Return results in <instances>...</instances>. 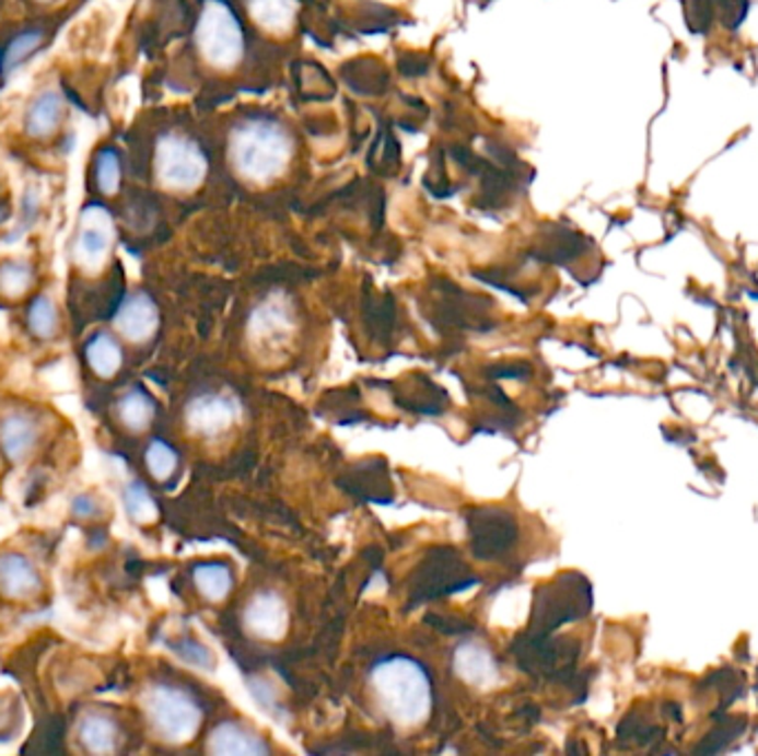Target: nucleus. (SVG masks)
<instances>
[{"mask_svg":"<svg viewBox=\"0 0 758 756\" xmlns=\"http://www.w3.org/2000/svg\"><path fill=\"white\" fill-rule=\"evenodd\" d=\"M84 356H88L92 371L98 373L101 377H114L123 367L120 345L112 338L109 333H98L96 338L88 345V349H84Z\"/></svg>","mask_w":758,"mask_h":756,"instance_id":"dca6fc26","label":"nucleus"},{"mask_svg":"<svg viewBox=\"0 0 758 756\" xmlns=\"http://www.w3.org/2000/svg\"><path fill=\"white\" fill-rule=\"evenodd\" d=\"M198 591L209 602H220L229 595L233 585V574L226 563H200L194 570Z\"/></svg>","mask_w":758,"mask_h":756,"instance_id":"f3484780","label":"nucleus"},{"mask_svg":"<svg viewBox=\"0 0 758 756\" xmlns=\"http://www.w3.org/2000/svg\"><path fill=\"white\" fill-rule=\"evenodd\" d=\"M160 322L158 306L147 293L131 295L116 315V326L131 342H147Z\"/></svg>","mask_w":758,"mask_h":756,"instance_id":"1a4fd4ad","label":"nucleus"},{"mask_svg":"<svg viewBox=\"0 0 758 756\" xmlns=\"http://www.w3.org/2000/svg\"><path fill=\"white\" fill-rule=\"evenodd\" d=\"M174 652H178L187 663H194L198 667H211L213 665L211 652L205 645L196 643V641H189V639L180 641V643L174 645Z\"/></svg>","mask_w":758,"mask_h":756,"instance_id":"cd10ccee","label":"nucleus"},{"mask_svg":"<svg viewBox=\"0 0 758 756\" xmlns=\"http://www.w3.org/2000/svg\"><path fill=\"white\" fill-rule=\"evenodd\" d=\"M40 577L30 559L16 553L0 557V593L12 600H27L38 593Z\"/></svg>","mask_w":758,"mask_h":756,"instance_id":"9d476101","label":"nucleus"},{"mask_svg":"<svg viewBox=\"0 0 758 756\" xmlns=\"http://www.w3.org/2000/svg\"><path fill=\"white\" fill-rule=\"evenodd\" d=\"M82 747L92 754H112L118 747V728L103 714H88L78 728Z\"/></svg>","mask_w":758,"mask_h":756,"instance_id":"4468645a","label":"nucleus"},{"mask_svg":"<svg viewBox=\"0 0 758 756\" xmlns=\"http://www.w3.org/2000/svg\"><path fill=\"white\" fill-rule=\"evenodd\" d=\"M32 269L25 263H8L0 267V293L8 298L23 295L32 284Z\"/></svg>","mask_w":758,"mask_h":756,"instance_id":"4be33fe9","label":"nucleus"},{"mask_svg":"<svg viewBox=\"0 0 758 756\" xmlns=\"http://www.w3.org/2000/svg\"><path fill=\"white\" fill-rule=\"evenodd\" d=\"M714 12L719 14L723 27L727 30H738L749 12V0H712Z\"/></svg>","mask_w":758,"mask_h":756,"instance_id":"393cba45","label":"nucleus"},{"mask_svg":"<svg viewBox=\"0 0 758 756\" xmlns=\"http://www.w3.org/2000/svg\"><path fill=\"white\" fill-rule=\"evenodd\" d=\"M147 466L155 479H166V477H172V473L176 470L178 455L172 446L155 440L147 449Z\"/></svg>","mask_w":758,"mask_h":756,"instance_id":"5701e85b","label":"nucleus"},{"mask_svg":"<svg viewBox=\"0 0 758 756\" xmlns=\"http://www.w3.org/2000/svg\"><path fill=\"white\" fill-rule=\"evenodd\" d=\"M248 12L258 25L273 34H282L291 27L298 0H248Z\"/></svg>","mask_w":758,"mask_h":756,"instance_id":"2eb2a0df","label":"nucleus"},{"mask_svg":"<svg viewBox=\"0 0 758 756\" xmlns=\"http://www.w3.org/2000/svg\"><path fill=\"white\" fill-rule=\"evenodd\" d=\"M244 626L265 641H278L289 628V608L278 593H260L244 610Z\"/></svg>","mask_w":758,"mask_h":756,"instance_id":"0eeeda50","label":"nucleus"},{"mask_svg":"<svg viewBox=\"0 0 758 756\" xmlns=\"http://www.w3.org/2000/svg\"><path fill=\"white\" fill-rule=\"evenodd\" d=\"M118 412H120V419L125 422V427H129L131 431H142L149 427L151 417L155 412V406L147 393L131 391L120 399Z\"/></svg>","mask_w":758,"mask_h":756,"instance_id":"6ab92c4d","label":"nucleus"},{"mask_svg":"<svg viewBox=\"0 0 758 756\" xmlns=\"http://www.w3.org/2000/svg\"><path fill=\"white\" fill-rule=\"evenodd\" d=\"M209 752L229 754V756H260V754H269V745L256 734L244 730L242 725L226 721L211 732Z\"/></svg>","mask_w":758,"mask_h":756,"instance_id":"f8f14e48","label":"nucleus"},{"mask_svg":"<svg viewBox=\"0 0 758 756\" xmlns=\"http://www.w3.org/2000/svg\"><path fill=\"white\" fill-rule=\"evenodd\" d=\"M196 38L202 56L220 69L233 67L244 49L242 27L222 0H209L200 16Z\"/></svg>","mask_w":758,"mask_h":756,"instance_id":"20e7f679","label":"nucleus"},{"mask_svg":"<svg viewBox=\"0 0 758 756\" xmlns=\"http://www.w3.org/2000/svg\"><path fill=\"white\" fill-rule=\"evenodd\" d=\"M455 672L466 684L477 688H490L499 677L492 654L479 643H462L457 648Z\"/></svg>","mask_w":758,"mask_h":756,"instance_id":"9b49d317","label":"nucleus"},{"mask_svg":"<svg viewBox=\"0 0 758 756\" xmlns=\"http://www.w3.org/2000/svg\"><path fill=\"white\" fill-rule=\"evenodd\" d=\"M231 160L246 181L267 183L278 178L291 160L287 131L271 120H248L233 131Z\"/></svg>","mask_w":758,"mask_h":756,"instance_id":"f03ea898","label":"nucleus"},{"mask_svg":"<svg viewBox=\"0 0 758 756\" xmlns=\"http://www.w3.org/2000/svg\"><path fill=\"white\" fill-rule=\"evenodd\" d=\"M36 442V424L25 415H10L0 424V446L10 460H23Z\"/></svg>","mask_w":758,"mask_h":756,"instance_id":"ddd939ff","label":"nucleus"},{"mask_svg":"<svg viewBox=\"0 0 758 756\" xmlns=\"http://www.w3.org/2000/svg\"><path fill=\"white\" fill-rule=\"evenodd\" d=\"M112 246V220L101 207H90L82 216L75 242V258L84 267H98Z\"/></svg>","mask_w":758,"mask_h":756,"instance_id":"423d86ee","label":"nucleus"},{"mask_svg":"<svg viewBox=\"0 0 758 756\" xmlns=\"http://www.w3.org/2000/svg\"><path fill=\"white\" fill-rule=\"evenodd\" d=\"M125 507H127V513L131 515V520L138 522V524L153 522L155 515H158L155 501L151 499L149 490L142 484H138V481L127 486V490H125Z\"/></svg>","mask_w":758,"mask_h":756,"instance_id":"aec40b11","label":"nucleus"},{"mask_svg":"<svg viewBox=\"0 0 758 756\" xmlns=\"http://www.w3.org/2000/svg\"><path fill=\"white\" fill-rule=\"evenodd\" d=\"M40 3H49V0H40Z\"/></svg>","mask_w":758,"mask_h":756,"instance_id":"c85d7f7f","label":"nucleus"},{"mask_svg":"<svg viewBox=\"0 0 758 756\" xmlns=\"http://www.w3.org/2000/svg\"><path fill=\"white\" fill-rule=\"evenodd\" d=\"M235 404L222 395H200L187 406L189 429L205 438L224 433L235 422Z\"/></svg>","mask_w":758,"mask_h":756,"instance_id":"6e6552de","label":"nucleus"},{"mask_svg":"<svg viewBox=\"0 0 758 756\" xmlns=\"http://www.w3.org/2000/svg\"><path fill=\"white\" fill-rule=\"evenodd\" d=\"M155 174L168 189L191 191L207 176V158L196 142L183 136H164L155 149Z\"/></svg>","mask_w":758,"mask_h":756,"instance_id":"39448f33","label":"nucleus"},{"mask_svg":"<svg viewBox=\"0 0 758 756\" xmlns=\"http://www.w3.org/2000/svg\"><path fill=\"white\" fill-rule=\"evenodd\" d=\"M144 708L153 730L168 743L191 741L202 721L198 703L187 693L172 686L151 688Z\"/></svg>","mask_w":758,"mask_h":756,"instance_id":"7ed1b4c3","label":"nucleus"},{"mask_svg":"<svg viewBox=\"0 0 758 756\" xmlns=\"http://www.w3.org/2000/svg\"><path fill=\"white\" fill-rule=\"evenodd\" d=\"M96 181H98V189L103 194H114L120 185V160L116 155V151L105 149L98 155V166H96Z\"/></svg>","mask_w":758,"mask_h":756,"instance_id":"b1692460","label":"nucleus"},{"mask_svg":"<svg viewBox=\"0 0 758 756\" xmlns=\"http://www.w3.org/2000/svg\"><path fill=\"white\" fill-rule=\"evenodd\" d=\"M712 0H688V27L695 34H708L712 27Z\"/></svg>","mask_w":758,"mask_h":756,"instance_id":"a878e982","label":"nucleus"},{"mask_svg":"<svg viewBox=\"0 0 758 756\" xmlns=\"http://www.w3.org/2000/svg\"><path fill=\"white\" fill-rule=\"evenodd\" d=\"M60 116H62V103L58 94L45 92L32 103L27 112V131L32 136H47L58 127Z\"/></svg>","mask_w":758,"mask_h":756,"instance_id":"a211bd4d","label":"nucleus"},{"mask_svg":"<svg viewBox=\"0 0 758 756\" xmlns=\"http://www.w3.org/2000/svg\"><path fill=\"white\" fill-rule=\"evenodd\" d=\"M373 690L384 714L401 725L424 723L433 708V690L427 670L408 656H390L373 667Z\"/></svg>","mask_w":758,"mask_h":756,"instance_id":"f257e3e1","label":"nucleus"},{"mask_svg":"<svg viewBox=\"0 0 758 756\" xmlns=\"http://www.w3.org/2000/svg\"><path fill=\"white\" fill-rule=\"evenodd\" d=\"M40 32H27V34H23V36H19L12 45H10V49H8V54H5V71H10V69H14L19 62H23L38 45H40Z\"/></svg>","mask_w":758,"mask_h":756,"instance_id":"bb28decb","label":"nucleus"},{"mask_svg":"<svg viewBox=\"0 0 758 756\" xmlns=\"http://www.w3.org/2000/svg\"><path fill=\"white\" fill-rule=\"evenodd\" d=\"M30 328L38 335V338H51L58 328V313H56V304L47 298L40 295L34 300V304L30 306Z\"/></svg>","mask_w":758,"mask_h":756,"instance_id":"412c9836","label":"nucleus"}]
</instances>
